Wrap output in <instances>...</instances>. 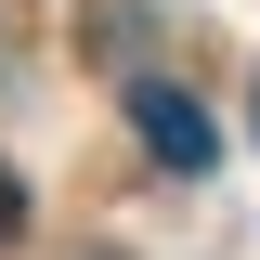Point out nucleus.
<instances>
[{
	"label": "nucleus",
	"mask_w": 260,
	"mask_h": 260,
	"mask_svg": "<svg viewBox=\"0 0 260 260\" xmlns=\"http://www.w3.org/2000/svg\"><path fill=\"white\" fill-rule=\"evenodd\" d=\"M130 130H143V156H156V169H182V182H208V156H221L208 104H195V91H169V78H143V91H130Z\"/></svg>",
	"instance_id": "1"
},
{
	"label": "nucleus",
	"mask_w": 260,
	"mask_h": 260,
	"mask_svg": "<svg viewBox=\"0 0 260 260\" xmlns=\"http://www.w3.org/2000/svg\"><path fill=\"white\" fill-rule=\"evenodd\" d=\"M13 234H26V195H13V169H0V247H13Z\"/></svg>",
	"instance_id": "2"
}]
</instances>
